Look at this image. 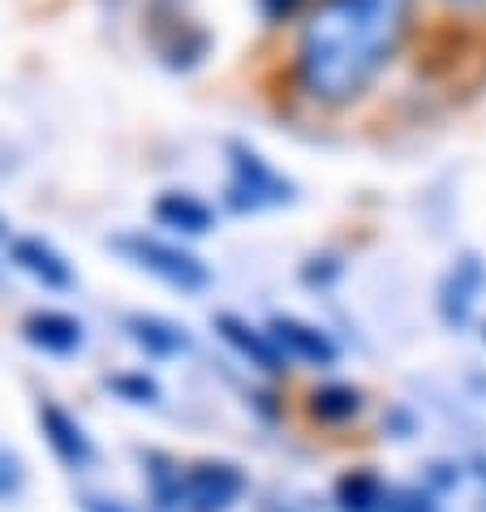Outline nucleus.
Here are the masks:
<instances>
[{"label":"nucleus","instance_id":"obj_7","mask_svg":"<svg viewBox=\"0 0 486 512\" xmlns=\"http://www.w3.org/2000/svg\"><path fill=\"white\" fill-rule=\"evenodd\" d=\"M211 323H216V336L237 353V358H246L250 366H259L263 375H280L284 371V362H289V358L280 353V345L271 340L267 327H254L241 315H228V310H224V315H216Z\"/></svg>","mask_w":486,"mask_h":512},{"label":"nucleus","instance_id":"obj_6","mask_svg":"<svg viewBox=\"0 0 486 512\" xmlns=\"http://www.w3.org/2000/svg\"><path fill=\"white\" fill-rule=\"evenodd\" d=\"M267 332H271V340H276L280 353L289 362L319 366V371H327V366H336V358H340L336 340L327 336L319 323H306V319H297V315H276V319L267 323Z\"/></svg>","mask_w":486,"mask_h":512},{"label":"nucleus","instance_id":"obj_9","mask_svg":"<svg viewBox=\"0 0 486 512\" xmlns=\"http://www.w3.org/2000/svg\"><path fill=\"white\" fill-rule=\"evenodd\" d=\"M39 431H44L52 457L61 461L65 469H87V465L95 461L91 435L82 431V422H78L74 414H65L61 405H52V401L39 405Z\"/></svg>","mask_w":486,"mask_h":512},{"label":"nucleus","instance_id":"obj_1","mask_svg":"<svg viewBox=\"0 0 486 512\" xmlns=\"http://www.w3.org/2000/svg\"><path fill=\"white\" fill-rule=\"evenodd\" d=\"M413 0H314L293 44V82L310 104L349 108L409 44Z\"/></svg>","mask_w":486,"mask_h":512},{"label":"nucleus","instance_id":"obj_19","mask_svg":"<svg viewBox=\"0 0 486 512\" xmlns=\"http://www.w3.org/2000/svg\"><path fill=\"white\" fill-rule=\"evenodd\" d=\"M443 5H452V9H465V13H482V9H486V0H443Z\"/></svg>","mask_w":486,"mask_h":512},{"label":"nucleus","instance_id":"obj_4","mask_svg":"<svg viewBox=\"0 0 486 512\" xmlns=\"http://www.w3.org/2000/svg\"><path fill=\"white\" fill-rule=\"evenodd\" d=\"M246 495V474L233 461H198L177 469V482L160 508L181 512H228Z\"/></svg>","mask_w":486,"mask_h":512},{"label":"nucleus","instance_id":"obj_17","mask_svg":"<svg viewBox=\"0 0 486 512\" xmlns=\"http://www.w3.org/2000/svg\"><path fill=\"white\" fill-rule=\"evenodd\" d=\"M18 491H22V461L0 448V500H9Z\"/></svg>","mask_w":486,"mask_h":512},{"label":"nucleus","instance_id":"obj_16","mask_svg":"<svg viewBox=\"0 0 486 512\" xmlns=\"http://www.w3.org/2000/svg\"><path fill=\"white\" fill-rule=\"evenodd\" d=\"M379 512H439V504H435V495L422 487H388Z\"/></svg>","mask_w":486,"mask_h":512},{"label":"nucleus","instance_id":"obj_3","mask_svg":"<svg viewBox=\"0 0 486 512\" xmlns=\"http://www.w3.org/2000/svg\"><path fill=\"white\" fill-rule=\"evenodd\" d=\"M108 250H117L125 263H134L138 272L155 276L160 284H168V289H177V293H203L211 284V267L198 259L194 250H185L181 241L155 237L147 229H130V233L108 237Z\"/></svg>","mask_w":486,"mask_h":512},{"label":"nucleus","instance_id":"obj_2","mask_svg":"<svg viewBox=\"0 0 486 512\" xmlns=\"http://www.w3.org/2000/svg\"><path fill=\"white\" fill-rule=\"evenodd\" d=\"M228 155V181H224V207L233 216H259V211H276L297 203V186L267 160L259 147L241 138L224 142Z\"/></svg>","mask_w":486,"mask_h":512},{"label":"nucleus","instance_id":"obj_14","mask_svg":"<svg viewBox=\"0 0 486 512\" xmlns=\"http://www.w3.org/2000/svg\"><path fill=\"white\" fill-rule=\"evenodd\" d=\"M383 478L370 474V469H349V474L336 478V508L340 512H379L383 508Z\"/></svg>","mask_w":486,"mask_h":512},{"label":"nucleus","instance_id":"obj_10","mask_svg":"<svg viewBox=\"0 0 486 512\" xmlns=\"http://www.w3.org/2000/svg\"><path fill=\"white\" fill-rule=\"evenodd\" d=\"M22 340L39 353H48V358H74V353L87 345V332H82V323L74 315H65V310H31V315L22 319Z\"/></svg>","mask_w":486,"mask_h":512},{"label":"nucleus","instance_id":"obj_12","mask_svg":"<svg viewBox=\"0 0 486 512\" xmlns=\"http://www.w3.org/2000/svg\"><path fill=\"white\" fill-rule=\"evenodd\" d=\"M125 332H130L134 345L147 353V358H181V353H190V332H185L181 323L164 319V315H147V310H138V315L125 319Z\"/></svg>","mask_w":486,"mask_h":512},{"label":"nucleus","instance_id":"obj_13","mask_svg":"<svg viewBox=\"0 0 486 512\" xmlns=\"http://www.w3.org/2000/svg\"><path fill=\"white\" fill-rule=\"evenodd\" d=\"M362 405V388H353V383H323L306 396V414L319 426H345L362 414Z\"/></svg>","mask_w":486,"mask_h":512},{"label":"nucleus","instance_id":"obj_15","mask_svg":"<svg viewBox=\"0 0 486 512\" xmlns=\"http://www.w3.org/2000/svg\"><path fill=\"white\" fill-rule=\"evenodd\" d=\"M104 388L112 396H121L125 405H155L160 401V383H155L147 371H125V375H108Z\"/></svg>","mask_w":486,"mask_h":512},{"label":"nucleus","instance_id":"obj_8","mask_svg":"<svg viewBox=\"0 0 486 512\" xmlns=\"http://www.w3.org/2000/svg\"><path fill=\"white\" fill-rule=\"evenodd\" d=\"M9 263L18 267V272H26L31 280H39L44 289H56V293L74 289V267H69L65 254L44 237H13L9 241Z\"/></svg>","mask_w":486,"mask_h":512},{"label":"nucleus","instance_id":"obj_11","mask_svg":"<svg viewBox=\"0 0 486 512\" xmlns=\"http://www.w3.org/2000/svg\"><path fill=\"white\" fill-rule=\"evenodd\" d=\"M151 211H155V224L177 237H207L216 229V211L190 190H164Z\"/></svg>","mask_w":486,"mask_h":512},{"label":"nucleus","instance_id":"obj_20","mask_svg":"<svg viewBox=\"0 0 486 512\" xmlns=\"http://www.w3.org/2000/svg\"><path fill=\"white\" fill-rule=\"evenodd\" d=\"M0 241H5V246L13 241V237H9V220H5V216H0Z\"/></svg>","mask_w":486,"mask_h":512},{"label":"nucleus","instance_id":"obj_18","mask_svg":"<svg viewBox=\"0 0 486 512\" xmlns=\"http://www.w3.org/2000/svg\"><path fill=\"white\" fill-rule=\"evenodd\" d=\"M302 5H306V0H259V9H263L267 22H289Z\"/></svg>","mask_w":486,"mask_h":512},{"label":"nucleus","instance_id":"obj_5","mask_svg":"<svg viewBox=\"0 0 486 512\" xmlns=\"http://www.w3.org/2000/svg\"><path fill=\"white\" fill-rule=\"evenodd\" d=\"M482 293H486V263L469 250L456 254L452 267L439 280V293H435L439 297V319L448 327H465L469 319H474Z\"/></svg>","mask_w":486,"mask_h":512},{"label":"nucleus","instance_id":"obj_21","mask_svg":"<svg viewBox=\"0 0 486 512\" xmlns=\"http://www.w3.org/2000/svg\"><path fill=\"white\" fill-rule=\"evenodd\" d=\"M482 340H486V323H482Z\"/></svg>","mask_w":486,"mask_h":512}]
</instances>
